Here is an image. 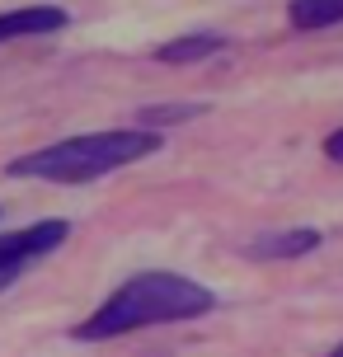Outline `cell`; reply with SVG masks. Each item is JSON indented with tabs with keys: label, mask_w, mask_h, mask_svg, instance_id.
<instances>
[{
	"label": "cell",
	"mask_w": 343,
	"mask_h": 357,
	"mask_svg": "<svg viewBox=\"0 0 343 357\" xmlns=\"http://www.w3.org/2000/svg\"><path fill=\"white\" fill-rule=\"evenodd\" d=\"M325 155H329V160H334V165H343V127H339V132H329V137H325Z\"/></svg>",
	"instance_id": "obj_9"
},
{
	"label": "cell",
	"mask_w": 343,
	"mask_h": 357,
	"mask_svg": "<svg viewBox=\"0 0 343 357\" xmlns=\"http://www.w3.org/2000/svg\"><path fill=\"white\" fill-rule=\"evenodd\" d=\"M320 245V231H310V226H291V231H273V235H259L250 240V259L259 264H273V259H301Z\"/></svg>",
	"instance_id": "obj_5"
},
{
	"label": "cell",
	"mask_w": 343,
	"mask_h": 357,
	"mask_svg": "<svg viewBox=\"0 0 343 357\" xmlns=\"http://www.w3.org/2000/svg\"><path fill=\"white\" fill-rule=\"evenodd\" d=\"M212 305H217V296L202 282H193V278H179V273H137L94 315H85L75 324L71 334L80 343H104V339H123L132 329H146V324L198 320Z\"/></svg>",
	"instance_id": "obj_1"
},
{
	"label": "cell",
	"mask_w": 343,
	"mask_h": 357,
	"mask_svg": "<svg viewBox=\"0 0 343 357\" xmlns=\"http://www.w3.org/2000/svg\"><path fill=\"white\" fill-rule=\"evenodd\" d=\"M287 24L301 33H320L343 24V0H291L287 5Z\"/></svg>",
	"instance_id": "obj_7"
},
{
	"label": "cell",
	"mask_w": 343,
	"mask_h": 357,
	"mask_svg": "<svg viewBox=\"0 0 343 357\" xmlns=\"http://www.w3.org/2000/svg\"><path fill=\"white\" fill-rule=\"evenodd\" d=\"M202 108H193V104H151V108H142L137 113V123H142V132H155V127H169V123H188V118H198Z\"/></svg>",
	"instance_id": "obj_8"
},
{
	"label": "cell",
	"mask_w": 343,
	"mask_h": 357,
	"mask_svg": "<svg viewBox=\"0 0 343 357\" xmlns=\"http://www.w3.org/2000/svg\"><path fill=\"white\" fill-rule=\"evenodd\" d=\"M160 151V132L123 127V132H85L66 142L38 146L29 155L10 160V178H43V183H90L99 174H113L123 165H137Z\"/></svg>",
	"instance_id": "obj_2"
},
{
	"label": "cell",
	"mask_w": 343,
	"mask_h": 357,
	"mask_svg": "<svg viewBox=\"0 0 343 357\" xmlns=\"http://www.w3.org/2000/svg\"><path fill=\"white\" fill-rule=\"evenodd\" d=\"M71 24V15L61 5H29V10H10L0 15V43L10 38H38V33H61Z\"/></svg>",
	"instance_id": "obj_4"
},
{
	"label": "cell",
	"mask_w": 343,
	"mask_h": 357,
	"mask_svg": "<svg viewBox=\"0 0 343 357\" xmlns=\"http://www.w3.org/2000/svg\"><path fill=\"white\" fill-rule=\"evenodd\" d=\"M325 357H343V343H339V348H329V353Z\"/></svg>",
	"instance_id": "obj_10"
},
{
	"label": "cell",
	"mask_w": 343,
	"mask_h": 357,
	"mask_svg": "<svg viewBox=\"0 0 343 357\" xmlns=\"http://www.w3.org/2000/svg\"><path fill=\"white\" fill-rule=\"evenodd\" d=\"M10 282H15V278H10V273H5V278H0V291H5V287H10Z\"/></svg>",
	"instance_id": "obj_11"
},
{
	"label": "cell",
	"mask_w": 343,
	"mask_h": 357,
	"mask_svg": "<svg viewBox=\"0 0 343 357\" xmlns=\"http://www.w3.org/2000/svg\"><path fill=\"white\" fill-rule=\"evenodd\" d=\"M226 47V38L221 33H183V38H169L155 47V61L165 66H183V61H202V56H217Z\"/></svg>",
	"instance_id": "obj_6"
},
{
	"label": "cell",
	"mask_w": 343,
	"mask_h": 357,
	"mask_svg": "<svg viewBox=\"0 0 343 357\" xmlns=\"http://www.w3.org/2000/svg\"><path fill=\"white\" fill-rule=\"evenodd\" d=\"M66 235H71V221H61V216H47V221H33L24 231L0 235V278L5 273L19 278V268H29L33 259H47Z\"/></svg>",
	"instance_id": "obj_3"
}]
</instances>
